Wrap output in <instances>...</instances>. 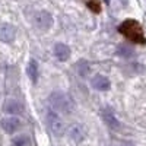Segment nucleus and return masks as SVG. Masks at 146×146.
Returning a JSON list of instances; mask_svg holds the SVG:
<instances>
[{
    "label": "nucleus",
    "mask_w": 146,
    "mask_h": 146,
    "mask_svg": "<svg viewBox=\"0 0 146 146\" xmlns=\"http://www.w3.org/2000/svg\"><path fill=\"white\" fill-rule=\"evenodd\" d=\"M45 120H47V126L51 130V133L54 136H62L64 133V124L62 117L58 115V113H56L54 110L48 108L47 114H45Z\"/></svg>",
    "instance_id": "obj_3"
},
{
    "label": "nucleus",
    "mask_w": 146,
    "mask_h": 146,
    "mask_svg": "<svg viewBox=\"0 0 146 146\" xmlns=\"http://www.w3.org/2000/svg\"><path fill=\"white\" fill-rule=\"evenodd\" d=\"M48 104H50V108L54 110L56 113H63V114H70L75 110V101L73 98L62 91H54L50 94L48 96Z\"/></svg>",
    "instance_id": "obj_2"
},
{
    "label": "nucleus",
    "mask_w": 146,
    "mask_h": 146,
    "mask_svg": "<svg viewBox=\"0 0 146 146\" xmlns=\"http://www.w3.org/2000/svg\"><path fill=\"white\" fill-rule=\"evenodd\" d=\"M16 36V28L10 23H2L0 25V41L5 44H10Z\"/></svg>",
    "instance_id": "obj_7"
},
{
    "label": "nucleus",
    "mask_w": 146,
    "mask_h": 146,
    "mask_svg": "<svg viewBox=\"0 0 146 146\" xmlns=\"http://www.w3.org/2000/svg\"><path fill=\"white\" fill-rule=\"evenodd\" d=\"M12 146H29V137L27 135H19L12 139Z\"/></svg>",
    "instance_id": "obj_15"
},
{
    "label": "nucleus",
    "mask_w": 146,
    "mask_h": 146,
    "mask_svg": "<svg viewBox=\"0 0 146 146\" xmlns=\"http://www.w3.org/2000/svg\"><path fill=\"white\" fill-rule=\"evenodd\" d=\"M115 53H117V56L124 57V58H129V57L135 56V51H133L130 47H127V45H118L117 50H115Z\"/></svg>",
    "instance_id": "obj_14"
},
{
    "label": "nucleus",
    "mask_w": 146,
    "mask_h": 146,
    "mask_svg": "<svg viewBox=\"0 0 146 146\" xmlns=\"http://www.w3.org/2000/svg\"><path fill=\"white\" fill-rule=\"evenodd\" d=\"M91 85L92 88L96 89V91H108L111 88V82H110L108 78L102 76V75H95L91 80Z\"/></svg>",
    "instance_id": "obj_10"
},
{
    "label": "nucleus",
    "mask_w": 146,
    "mask_h": 146,
    "mask_svg": "<svg viewBox=\"0 0 146 146\" xmlns=\"http://www.w3.org/2000/svg\"><path fill=\"white\" fill-rule=\"evenodd\" d=\"M53 23H54L53 15L50 13V12H47V10L38 12V13L35 15V18H34V25L38 29H41V31L50 29L53 27Z\"/></svg>",
    "instance_id": "obj_5"
},
{
    "label": "nucleus",
    "mask_w": 146,
    "mask_h": 146,
    "mask_svg": "<svg viewBox=\"0 0 146 146\" xmlns=\"http://www.w3.org/2000/svg\"><path fill=\"white\" fill-rule=\"evenodd\" d=\"M67 135L73 142L80 143L82 140H85V137H86V130H85V127L79 123H72L67 127Z\"/></svg>",
    "instance_id": "obj_6"
},
{
    "label": "nucleus",
    "mask_w": 146,
    "mask_h": 146,
    "mask_svg": "<svg viewBox=\"0 0 146 146\" xmlns=\"http://www.w3.org/2000/svg\"><path fill=\"white\" fill-rule=\"evenodd\" d=\"M53 53L56 56L57 60H60V62H66V60L70 57V48L69 45L63 44V42H57L53 48Z\"/></svg>",
    "instance_id": "obj_11"
},
{
    "label": "nucleus",
    "mask_w": 146,
    "mask_h": 146,
    "mask_svg": "<svg viewBox=\"0 0 146 146\" xmlns=\"http://www.w3.org/2000/svg\"><path fill=\"white\" fill-rule=\"evenodd\" d=\"M86 5H88L89 10H92L94 13H100L101 12V3L98 2V0H89Z\"/></svg>",
    "instance_id": "obj_16"
},
{
    "label": "nucleus",
    "mask_w": 146,
    "mask_h": 146,
    "mask_svg": "<svg viewBox=\"0 0 146 146\" xmlns=\"http://www.w3.org/2000/svg\"><path fill=\"white\" fill-rule=\"evenodd\" d=\"M91 72V66L86 60H79L78 62V73L80 78H86Z\"/></svg>",
    "instance_id": "obj_13"
},
{
    "label": "nucleus",
    "mask_w": 146,
    "mask_h": 146,
    "mask_svg": "<svg viewBox=\"0 0 146 146\" xmlns=\"http://www.w3.org/2000/svg\"><path fill=\"white\" fill-rule=\"evenodd\" d=\"M118 32L133 44H142V45L146 44V36H145L143 28L140 25V22H137L135 19L123 21L118 25Z\"/></svg>",
    "instance_id": "obj_1"
},
{
    "label": "nucleus",
    "mask_w": 146,
    "mask_h": 146,
    "mask_svg": "<svg viewBox=\"0 0 146 146\" xmlns=\"http://www.w3.org/2000/svg\"><path fill=\"white\" fill-rule=\"evenodd\" d=\"M3 111L7 113V114H12V117H13L15 114H22L23 111H25V107H23V104L15 98H10L5 102L3 105Z\"/></svg>",
    "instance_id": "obj_9"
},
{
    "label": "nucleus",
    "mask_w": 146,
    "mask_h": 146,
    "mask_svg": "<svg viewBox=\"0 0 146 146\" xmlns=\"http://www.w3.org/2000/svg\"><path fill=\"white\" fill-rule=\"evenodd\" d=\"M100 115H101L102 121H104V123H105L110 129H113V130H118V129L121 127L120 120L115 117L114 110H113L111 107H108V105L102 107V108L100 110Z\"/></svg>",
    "instance_id": "obj_4"
},
{
    "label": "nucleus",
    "mask_w": 146,
    "mask_h": 146,
    "mask_svg": "<svg viewBox=\"0 0 146 146\" xmlns=\"http://www.w3.org/2000/svg\"><path fill=\"white\" fill-rule=\"evenodd\" d=\"M0 126H2V129H3L6 133H9V135H13L15 131H18V130L21 129L22 123H21V120L16 118V117H6V118H3L2 121H0Z\"/></svg>",
    "instance_id": "obj_8"
},
{
    "label": "nucleus",
    "mask_w": 146,
    "mask_h": 146,
    "mask_svg": "<svg viewBox=\"0 0 146 146\" xmlns=\"http://www.w3.org/2000/svg\"><path fill=\"white\" fill-rule=\"evenodd\" d=\"M27 73L31 79L32 83H36L38 82V75H40V70H38V63H36L35 58H31L29 63L27 66Z\"/></svg>",
    "instance_id": "obj_12"
}]
</instances>
